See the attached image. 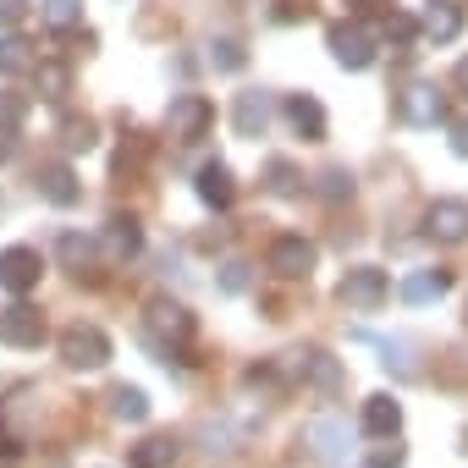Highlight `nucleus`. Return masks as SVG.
<instances>
[{"instance_id": "obj_1", "label": "nucleus", "mask_w": 468, "mask_h": 468, "mask_svg": "<svg viewBox=\"0 0 468 468\" xmlns=\"http://www.w3.org/2000/svg\"><path fill=\"white\" fill-rule=\"evenodd\" d=\"M144 336L165 353V364L193 342V314L182 309V303H171V298H154L149 309H144Z\"/></svg>"}, {"instance_id": "obj_2", "label": "nucleus", "mask_w": 468, "mask_h": 468, "mask_svg": "<svg viewBox=\"0 0 468 468\" xmlns=\"http://www.w3.org/2000/svg\"><path fill=\"white\" fill-rule=\"evenodd\" d=\"M325 45H331V56H336V67H347V72H369V67H375V56H380V39H375V28H369L364 17H347V23H331V34H325Z\"/></svg>"}, {"instance_id": "obj_3", "label": "nucleus", "mask_w": 468, "mask_h": 468, "mask_svg": "<svg viewBox=\"0 0 468 468\" xmlns=\"http://www.w3.org/2000/svg\"><path fill=\"white\" fill-rule=\"evenodd\" d=\"M209 127H215V100H209V94H176V100H171L165 133H171L176 144H198Z\"/></svg>"}, {"instance_id": "obj_4", "label": "nucleus", "mask_w": 468, "mask_h": 468, "mask_svg": "<svg viewBox=\"0 0 468 468\" xmlns=\"http://www.w3.org/2000/svg\"><path fill=\"white\" fill-rule=\"evenodd\" d=\"M61 364L67 369H105L111 364V336L100 325H67L61 331Z\"/></svg>"}, {"instance_id": "obj_5", "label": "nucleus", "mask_w": 468, "mask_h": 468, "mask_svg": "<svg viewBox=\"0 0 468 468\" xmlns=\"http://www.w3.org/2000/svg\"><path fill=\"white\" fill-rule=\"evenodd\" d=\"M342 303L353 309V314H375L386 298H391V276L386 271H375V265H353L347 276H342Z\"/></svg>"}, {"instance_id": "obj_6", "label": "nucleus", "mask_w": 468, "mask_h": 468, "mask_svg": "<svg viewBox=\"0 0 468 468\" xmlns=\"http://www.w3.org/2000/svg\"><path fill=\"white\" fill-rule=\"evenodd\" d=\"M265 265L276 271V276H287V282H298V276H309L314 265H320V249L303 238V231H287V238H276L271 243V254H265Z\"/></svg>"}, {"instance_id": "obj_7", "label": "nucleus", "mask_w": 468, "mask_h": 468, "mask_svg": "<svg viewBox=\"0 0 468 468\" xmlns=\"http://www.w3.org/2000/svg\"><path fill=\"white\" fill-rule=\"evenodd\" d=\"M424 238H435L446 249L468 243V198H435L424 209Z\"/></svg>"}, {"instance_id": "obj_8", "label": "nucleus", "mask_w": 468, "mask_h": 468, "mask_svg": "<svg viewBox=\"0 0 468 468\" xmlns=\"http://www.w3.org/2000/svg\"><path fill=\"white\" fill-rule=\"evenodd\" d=\"M397 116H402L408 127H441V122H446V94H441L435 83H408V89L397 94Z\"/></svg>"}, {"instance_id": "obj_9", "label": "nucleus", "mask_w": 468, "mask_h": 468, "mask_svg": "<svg viewBox=\"0 0 468 468\" xmlns=\"http://www.w3.org/2000/svg\"><path fill=\"white\" fill-rule=\"evenodd\" d=\"M39 276H45V260H39V249H28V243H17V249H0V287L6 292H34L39 287Z\"/></svg>"}, {"instance_id": "obj_10", "label": "nucleus", "mask_w": 468, "mask_h": 468, "mask_svg": "<svg viewBox=\"0 0 468 468\" xmlns=\"http://www.w3.org/2000/svg\"><path fill=\"white\" fill-rule=\"evenodd\" d=\"M0 342L6 347H39L45 342V314L17 298L12 309H0Z\"/></svg>"}, {"instance_id": "obj_11", "label": "nucleus", "mask_w": 468, "mask_h": 468, "mask_svg": "<svg viewBox=\"0 0 468 468\" xmlns=\"http://www.w3.org/2000/svg\"><path fill=\"white\" fill-rule=\"evenodd\" d=\"M298 375H303V386H314L320 397H336L342 386H347V369L325 353V347H309V353H298Z\"/></svg>"}, {"instance_id": "obj_12", "label": "nucleus", "mask_w": 468, "mask_h": 468, "mask_svg": "<svg viewBox=\"0 0 468 468\" xmlns=\"http://www.w3.org/2000/svg\"><path fill=\"white\" fill-rule=\"evenodd\" d=\"M100 249H105V260L127 265V260L144 249V226H138L133 215H111V220H105V231H100Z\"/></svg>"}, {"instance_id": "obj_13", "label": "nucleus", "mask_w": 468, "mask_h": 468, "mask_svg": "<svg viewBox=\"0 0 468 468\" xmlns=\"http://www.w3.org/2000/svg\"><path fill=\"white\" fill-rule=\"evenodd\" d=\"M231 127H238V138H265V127H271V94L265 89H243L238 105H231Z\"/></svg>"}, {"instance_id": "obj_14", "label": "nucleus", "mask_w": 468, "mask_h": 468, "mask_svg": "<svg viewBox=\"0 0 468 468\" xmlns=\"http://www.w3.org/2000/svg\"><path fill=\"white\" fill-rule=\"evenodd\" d=\"M34 182H39V193H45L56 209H72V204L83 198V187H78V171H72L67 160H50V165H39V176H34Z\"/></svg>"}, {"instance_id": "obj_15", "label": "nucleus", "mask_w": 468, "mask_h": 468, "mask_svg": "<svg viewBox=\"0 0 468 468\" xmlns=\"http://www.w3.org/2000/svg\"><path fill=\"white\" fill-rule=\"evenodd\" d=\"M287 122H292V133H298L303 144H320V138L331 133V122H325V105H320L314 94H292V100H287Z\"/></svg>"}, {"instance_id": "obj_16", "label": "nucleus", "mask_w": 468, "mask_h": 468, "mask_svg": "<svg viewBox=\"0 0 468 468\" xmlns=\"http://www.w3.org/2000/svg\"><path fill=\"white\" fill-rule=\"evenodd\" d=\"M419 34L435 39V45H452L463 34V6H457V0H430L424 17H419Z\"/></svg>"}, {"instance_id": "obj_17", "label": "nucleus", "mask_w": 468, "mask_h": 468, "mask_svg": "<svg viewBox=\"0 0 468 468\" xmlns=\"http://www.w3.org/2000/svg\"><path fill=\"white\" fill-rule=\"evenodd\" d=\"M193 187H198V198H204L209 209H231V198H238V182H231V171H226L220 160H209V165H198V176H193Z\"/></svg>"}, {"instance_id": "obj_18", "label": "nucleus", "mask_w": 468, "mask_h": 468, "mask_svg": "<svg viewBox=\"0 0 468 468\" xmlns=\"http://www.w3.org/2000/svg\"><path fill=\"white\" fill-rule=\"evenodd\" d=\"M309 446H314L320 463H342L347 446H353V435H347L342 419H314V424H309Z\"/></svg>"}, {"instance_id": "obj_19", "label": "nucleus", "mask_w": 468, "mask_h": 468, "mask_svg": "<svg viewBox=\"0 0 468 468\" xmlns=\"http://www.w3.org/2000/svg\"><path fill=\"white\" fill-rule=\"evenodd\" d=\"M397 292H402V303H435L452 292V271H413V276H402Z\"/></svg>"}, {"instance_id": "obj_20", "label": "nucleus", "mask_w": 468, "mask_h": 468, "mask_svg": "<svg viewBox=\"0 0 468 468\" xmlns=\"http://www.w3.org/2000/svg\"><path fill=\"white\" fill-rule=\"evenodd\" d=\"M364 430H369V435H380V441H391V435L402 430V402H397V397H386V391H380V397H369V402H364Z\"/></svg>"}, {"instance_id": "obj_21", "label": "nucleus", "mask_w": 468, "mask_h": 468, "mask_svg": "<svg viewBox=\"0 0 468 468\" xmlns=\"http://www.w3.org/2000/svg\"><path fill=\"white\" fill-rule=\"evenodd\" d=\"M34 78H39V100H50V105H61L72 94V67L67 61H39Z\"/></svg>"}, {"instance_id": "obj_22", "label": "nucleus", "mask_w": 468, "mask_h": 468, "mask_svg": "<svg viewBox=\"0 0 468 468\" xmlns=\"http://www.w3.org/2000/svg\"><path fill=\"white\" fill-rule=\"evenodd\" d=\"M39 67V56H34V39H23V34H6L0 39V72H34Z\"/></svg>"}, {"instance_id": "obj_23", "label": "nucleus", "mask_w": 468, "mask_h": 468, "mask_svg": "<svg viewBox=\"0 0 468 468\" xmlns=\"http://www.w3.org/2000/svg\"><path fill=\"white\" fill-rule=\"evenodd\" d=\"M39 17L50 34H72L83 23V0H39Z\"/></svg>"}, {"instance_id": "obj_24", "label": "nucleus", "mask_w": 468, "mask_h": 468, "mask_svg": "<svg viewBox=\"0 0 468 468\" xmlns=\"http://www.w3.org/2000/svg\"><path fill=\"white\" fill-rule=\"evenodd\" d=\"M265 187H271L276 198H292V193H303V171L276 154V160H265Z\"/></svg>"}, {"instance_id": "obj_25", "label": "nucleus", "mask_w": 468, "mask_h": 468, "mask_svg": "<svg viewBox=\"0 0 468 468\" xmlns=\"http://www.w3.org/2000/svg\"><path fill=\"white\" fill-rule=\"evenodd\" d=\"M111 413H116L122 424H144V419H149V397H144L138 386H116V391H111Z\"/></svg>"}, {"instance_id": "obj_26", "label": "nucleus", "mask_w": 468, "mask_h": 468, "mask_svg": "<svg viewBox=\"0 0 468 468\" xmlns=\"http://www.w3.org/2000/svg\"><path fill=\"white\" fill-rule=\"evenodd\" d=\"M23 122H28V94H17V89H0V138L23 133Z\"/></svg>"}, {"instance_id": "obj_27", "label": "nucleus", "mask_w": 468, "mask_h": 468, "mask_svg": "<svg viewBox=\"0 0 468 468\" xmlns=\"http://www.w3.org/2000/svg\"><path fill=\"white\" fill-rule=\"evenodd\" d=\"M209 67H215V72H243V67H249V50H243L238 39L220 34V39H209Z\"/></svg>"}, {"instance_id": "obj_28", "label": "nucleus", "mask_w": 468, "mask_h": 468, "mask_svg": "<svg viewBox=\"0 0 468 468\" xmlns=\"http://www.w3.org/2000/svg\"><path fill=\"white\" fill-rule=\"evenodd\" d=\"M61 144H67L72 154H78V149L89 154V149L100 144V127H94V116H67V122H61Z\"/></svg>"}, {"instance_id": "obj_29", "label": "nucleus", "mask_w": 468, "mask_h": 468, "mask_svg": "<svg viewBox=\"0 0 468 468\" xmlns=\"http://www.w3.org/2000/svg\"><path fill=\"white\" fill-rule=\"evenodd\" d=\"M314 193H320L325 204H342V198H353V171H342V165H325V171L314 176Z\"/></svg>"}, {"instance_id": "obj_30", "label": "nucleus", "mask_w": 468, "mask_h": 468, "mask_svg": "<svg viewBox=\"0 0 468 468\" xmlns=\"http://www.w3.org/2000/svg\"><path fill=\"white\" fill-rule=\"evenodd\" d=\"M56 254L67 260V271H78V276H83V271H89V260H94V243H89V238H78V231H61Z\"/></svg>"}, {"instance_id": "obj_31", "label": "nucleus", "mask_w": 468, "mask_h": 468, "mask_svg": "<svg viewBox=\"0 0 468 468\" xmlns=\"http://www.w3.org/2000/svg\"><path fill=\"white\" fill-rule=\"evenodd\" d=\"M176 457V441L171 435H154V441H144L138 452H133V468H165Z\"/></svg>"}, {"instance_id": "obj_32", "label": "nucleus", "mask_w": 468, "mask_h": 468, "mask_svg": "<svg viewBox=\"0 0 468 468\" xmlns=\"http://www.w3.org/2000/svg\"><path fill=\"white\" fill-rule=\"evenodd\" d=\"M375 347H380V353H386V358H380V364H386V369H397V375H413V369H419V364H413V347H408V342H402V336H380V342H375Z\"/></svg>"}, {"instance_id": "obj_33", "label": "nucleus", "mask_w": 468, "mask_h": 468, "mask_svg": "<svg viewBox=\"0 0 468 468\" xmlns=\"http://www.w3.org/2000/svg\"><path fill=\"white\" fill-rule=\"evenodd\" d=\"M380 28H386L391 45H413V39H419V17H408V12H386Z\"/></svg>"}, {"instance_id": "obj_34", "label": "nucleus", "mask_w": 468, "mask_h": 468, "mask_svg": "<svg viewBox=\"0 0 468 468\" xmlns=\"http://www.w3.org/2000/svg\"><path fill=\"white\" fill-rule=\"evenodd\" d=\"M249 287V265L243 260H226L220 265V292H243Z\"/></svg>"}, {"instance_id": "obj_35", "label": "nucleus", "mask_w": 468, "mask_h": 468, "mask_svg": "<svg viewBox=\"0 0 468 468\" xmlns=\"http://www.w3.org/2000/svg\"><path fill=\"white\" fill-rule=\"evenodd\" d=\"M28 12H34V0H0V28L12 34V28H17V23L28 17Z\"/></svg>"}, {"instance_id": "obj_36", "label": "nucleus", "mask_w": 468, "mask_h": 468, "mask_svg": "<svg viewBox=\"0 0 468 468\" xmlns=\"http://www.w3.org/2000/svg\"><path fill=\"white\" fill-rule=\"evenodd\" d=\"M342 6H347V17H364L369 23V17H386L391 12V0H342Z\"/></svg>"}, {"instance_id": "obj_37", "label": "nucleus", "mask_w": 468, "mask_h": 468, "mask_svg": "<svg viewBox=\"0 0 468 468\" xmlns=\"http://www.w3.org/2000/svg\"><path fill=\"white\" fill-rule=\"evenodd\" d=\"M369 468H402V446H375L369 452Z\"/></svg>"}, {"instance_id": "obj_38", "label": "nucleus", "mask_w": 468, "mask_h": 468, "mask_svg": "<svg viewBox=\"0 0 468 468\" xmlns=\"http://www.w3.org/2000/svg\"><path fill=\"white\" fill-rule=\"evenodd\" d=\"M452 154H457V160H468V116H463V122H452Z\"/></svg>"}, {"instance_id": "obj_39", "label": "nucleus", "mask_w": 468, "mask_h": 468, "mask_svg": "<svg viewBox=\"0 0 468 468\" xmlns=\"http://www.w3.org/2000/svg\"><path fill=\"white\" fill-rule=\"evenodd\" d=\"M452 89H457V94H463V100H468V56H463V61H457V67H452Z\"/></svg>"}]
</instances>
